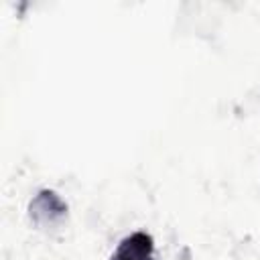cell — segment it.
Here are the masks:
<instances>
[{
  "label": "cell",
  "mask_w": 260,
  "mask_h": 260,
  "mask_svg": "<svg viewBox=\"0 0 260 260\" xmlns=\"http://www.w3.org/2000/svg\"><path fill=\"white\" fill-rule=\"evenodd\" d=\"M110 260H154V240L148 232H132L120 240Z\"/></svg>",
  "instance_id": "2"
},
{
  "label": "cell",
  "mask_w": 260,
  "mask_h": 260,
  "mask_svg": "<svg viewBox=\"0 0 260 260\" xmlns=\"http://www.w3.org/2000/svg\"><path fill=\"white\" fill-rule=\"evenodd\" d=\"M26 211H28V217L35 225H39V228H57L67 217L69 205L55 189L43 187L32 195V199L28 201Z\"/></svg>",
  "instance_id": "1"
}]
</instances>
